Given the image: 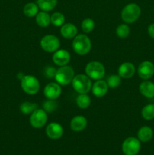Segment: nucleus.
Wrapping results in <instances>:
<instances>
[{"label": "nucleus", "mask_w": 154, "mask_h": 155, "mask_svg": "<svg viewBox=\"0 0 154 155\" xmlns=\"http://www.w3.org/2000/svg\"><path fill=\"white\" fill-rule=\"evenodd\" d=\"M85 73L86 75L92 80H102L105 76V68L101 62H89L85 67Z\"/></svg>", "instance_id": "obj_6"}, {"label": "nucleus", "mask_w": 154, "mask_h": 155, "mask_svg": "<svg viewBox=\"0 0 154 155\" xmlns=\"http://www.w3.org/2000/svg\"><path fill=\"white\" fill-rule=\"evenodd\" d=\"M53 62L59 67L66 65L70 61V54L69 51L64 49H59L54 51L52 56Z\"/></svg>", "instance_id": "obj_13"}, {"label": "nucleus", "mask_w": 154, "mask_h": 155, "mask_svg": "<svg viewBox=\"0 0 154 155\" xmlns=\"http://www.w3.org/2000/svg\"><path fill=\"white\" fill-rule=\"evenodd\" d=\"M137 74L142 80H148L154 75V64L149 61H144L139 64Z\"/></svg>", "instance_id": "obj_10"}, {"label": "nucleus", "mask_w": 154, "mask_h": 155, "mask_svg": "<svg viewBox=\"0 0 154 155\" xmlns=\"http://www.w3.org/2000/svg\"><path fill=\"white\" fill-rule=\"evenodd\" d=\"M76 104L79 108H88L91 104V98L87 94H79L76 98Z\"/></svg>", "instance_id": "obj_24"}, {"label": "nucleus", "mask_w": 154, "mask_h": 155, "mask_svg": "<svg viewBox=\"0 0 154 155\" xmlns=\"http://www.w3.org/2000/svg\"><path fill=\"white\" fill-rule=\"evenodd\" d=\"M141 116L146 120L154 119V104H146L142 108Z\"/></svg>", "instance_id": "obj_25"}, {"label": "nucleus", "mask_w": 154, "mask_h": 155, "mask_svg": "<svg viewBox=\"0 0 154 155\" xmlns=\"http://www.w3.org/2000/svg\"><path fill=\"white\" fill-rule=\"evenodd\" d=\"M71 83L74 90L79 94H87L92 87L91 79L84 74H78L75 76Z\"/></svg>", "instance_id": "obj_3"}, {"label": "nucleus", "mask_w": 154, "mask_h": 155, "mask_svg": "<svg viewBox=\"0 0 154 155\" xmlns=\"http://www.w3.org/2000/svg\"><path fill=\"white\" fill-rule=\"evenodd\" d=\"M139 91L142 95L148 98H152L154 97V83L145 80L142 82L139 86Z\"/></svg>", "instance_id": "obj_18"}, {"label": "nucleus", "mask_w": 154, "mask_h": 155, "mask_svg": "<svg viewBox=\"0 0 154 155\" xmlns=\"http://www.w3.org/2000/svg\"><path fill=\"white\" fill-rule=\"evenodd\" d=\"M122 150L125 155H137L140 150V140L134 137L127 138L122 143Z\"/></svg>", "instance_id": "obj_7"}, {"label": "nucleus", "mask_w": 154, "mask_h": 155, "mask_svg": "<svg viewBox=\"0 0 154 155\" xmlns=\"http://www.w3.org/2000/svg\"><path fill=\"white\" fill-rule=\"evenodd\" d=\"M39 8L37 4L34 2H29L24 5L23 12L24 15L28 18H33L39 13Z\"/></svg>", "instance_id": "obj_21"}, {"label": "nucleus", "mask_w": 154, "mask_h": 155, "mask_svg": "<svg viewBox=\"0 0 154 155\" xmlns=\"http://www.w3.org/2000/svg\"><path fill=\"white\" fill-rule=\"evenodd\" d=\"M48 120L47 112L44 109L37 108L30 115V123L33 128L39 129L43 127Z\"/></svg>", "instance_id": "obj_9"}, {"label": "nucleus", "mask_w": 154, "mask_h": 155, "mask_svg": "<svg viewBox=\"0 0 154 155\" xmlns=\"http://www.w3.org/2000/svg\"><path fill=\"white\" fill-rule=\"evenodd\" d=\"M91 90L94 95L98 98H101V97H104L108 92V85H107V82L104 80H97L92 85Z\"/></svg>", "instance_id": "obj_15"}, {"label": "nucleus", "mask_w": 154, "mask_h": 155, "mask_svg": "<svg viewBox=\"0 0 154 155\" xmlns=\"http://www.w3.org/2000/svg\"><path fill=\"white\" fill-rule=\"evenodd\" d=\"M51 23L55 27H60L65 23V17L60 12H54L51 16Z\"/></svg>", "instance_id": "obj_26"}, {"label": "nucleus", "mask_w": 154, "mask_h": 155, "mask_svg": "<svg viewBox=\"0 0 154 155\" xmlns=\"http://www.w3.org/2000/svg\"><path fill=\"white\" fill-rule=\"evenodd\" d=\"M118 73L121 78L130 79L135 74V67L132 63L125 62L119 66Z\"/></svg>", "instance_id": "obj_14"}, {"label": "nucleus", "mask_w": 154, "mask_h": 155, "mask_svg": "<svg viewBox=\"0 0 154 155\" xmlns=\"http://www.w3.org/2000/svg\"><path fill=\"white\" fill-rule=\"evenodd\" d=\"M129 34L130 28L127 24H120V25L118 26L117 28H116V35H117L118 37L124 39V38L128 37Z\"/></svg>", "instance_id": "obj_28"}, {"label": "nucleus", "mask_w": 154, "mask_h": 155, "mask_svg": "<svg viewBox=\"0 0 154 155\" xmlns=\"http://www.w3.org/2000/svg\"><path fill=\"white\" fill-rule=\"evenodd\" d=\"M61 94V87L57 83H50L44 89V95L48 99L55 100Z\"/></svg>", "instance_id": "obj_11"}, {"label": "nucleus", "mask_w": 154, "mask_h": 155, "mask_svg": "<svg viewBox=\"0 0 154 155\" xmlns=\"http://www.w3.org/2000/svg\"><path fill=\"white\" fill-rule=\"evenodd\" d=\"M57 70L51 66H48L44 70V75L48 79H52L53 77H55Z\"/></svg>", "instance_id": "obj_31"}, {"label": "nucleus", "mask_w": 154, "mask_h": 155, "mask_svg": "<svg viewBox=\"0 0 154 155\" xmlns=\"http://www.w3.org/2000/svg\"><path fill=\"white\" fill-rule=\"evenodd\" d=\"M95 23L91 18H85L82 21L81 24L82 30L84 33H89L95 29Z\"/></svg>", "instance_id": "obj_27"}, {"label": "nucleus", "mask_w": 154, "mask_h": 155, "mask_svg": "<svg viewBox=\"0 0 154 155\" xmlns=\"http://www.w3.org/2000/svg\"><path fill=\"white\" fill-rule=\"evenodd\" d=\"M147 32L149 36L152 39H154V23L149 24L147 29Z\"/></svg>", "instance_id": "obj_32"}, {"label": "nucleus", "mask_w": 154, "mask_h": 155, "mask_svg": "<svg viewBox=\"0 0 154 155\" xmlns=\"http://www.w3.org/2000/svg\"><path fill=\"white\" fill-rule=\"evenodd\" d=\"M21 86L23 91L29 95H35L40 88V84L36 77L32 75L23 76L21 78Z\"/></svg>", "instance_id": "obj_5"}, {"label": "nucleus", "mask_w": 154, "mask_h": 155, "mask_svg": "<svg viewBox=\"0 0 154 155\" xmlns=\"http://www.w3.org/2000/svg\"><path fill=\"white\" fill-rule=\"evenodd\" d=\"M87 119L83 116H75L71 120L70 128L74 132H81L87 126Z\"/></svg>", "instance_id": "obj_17"}, {"label": "nucleus", "mask_w": 154, "mask_h": 155, "mask_svg": "<svg viewBox=\"0 0 154 155\" xmlns=\"http://www.w3.org/2000/svg\"><path fill=\"white\" fill-rule=\"evenodd\" d=\"M60 45V40L54 35H46L40 41L41 48L47 52H54L58 50Z\"/></svg>", "instance_id": "obj_8"}, {"label": "nucleus", "mask_w": 154, "mask_h": 155, "mask_svg": "<svg viewBox=\"0 0 154 155\" xmlns=\"http://www.w3.org/2000/svg\"><path fill=\"white\" fill-rule=\"evenodd\" d=\"M72 48L77 54L85 55L91 48V39L85 34L77 35L72 41Z\"/></svg>", "instance_id": "obj_1"}, {"label": "nucleus", "mask_w": 154, "mask_h": 155, "mask_svg": "<svg viewBox=\"0 0 154 155\" xmlns=\"http://www.w3.org/2000/svg\"><path fill=\"white\" fill-rule=\"evenodd\" d=\"M43 109L47 112V113H51V112L54 111L57 107V104L54 100H50L48 99V101H45L43 103Z\"/></svg>", "instance_id": "obj_30"}, {"label": "nucleus", "mask_w": 154, "mask_h": 155, "mask_svg": "<svg viewBox=\"0 0 154 155\" xmlns=\"http://www.w3.org/2000/svg\"><path fill=\"white\" fill-rule=\"evenodd\" d=\"M57 0H37L39 8L44 12H50L57 5Z\"/></svg>", "instance_id": "obj_22"}, {"label": "nucleus", "mask_w": 154, "mask_h": 155, "mask_svg": "<svg viewBox=\"0 0 154 155\" xmlns=\"http://www.w3.org/2000/svg\"><path fill=\"white\" fill-rule=\"evenodd\" d=\"M38 108V104L36 103H32L30 101H24L21 103L20 106V110L22 114L25 115L31 114L34 110Z\"/></svg>", "instance_id": "obj_23"}, {"label": "nucleus", "mask_w": 154, "mask_h": 155, "mask_svg": "<svg viewBox=\"0 0 154 155\" xmlns=\"http://www.w3.org/2000/svg\"><path fill=\"white\" fill-rule=\"evenodd\" d=\"M108 87L114 89L118 87L121 83V77L119 75H111L108 77L107 82Z\"/></svg>", "instance_id": "obj_29"}, {"label": "nucleus", "mask_w": 154, "mask_h": 155, "mask_svg": "<svg viewBox=\"0 0 154 155\" xmlns=\"http://www.w3.org/2000/svg\"><path fill=\"white\" fill-rule=\"evenodd\" d=\"M77 33H78L77 27L71 23L64 24L62 25L61 29H60V33L62 36L67 39L75 38L77 36Z\"/></svg>", "instance_id": "obj_16"}, {"label": "nucleus", "mask_w": 154, "mask_h": 155, "mask_svg": "<svg viewBox=\"0 0 154 155\" xmlns=\"http://www.w3.org/2000/svg\"><path fill=\"white\" fill-rule=\"evenodd\" d=\"M36 24L41 27H46L51 24V16L47 12H39L36 16Z\"/></svg>", "instance_id": "obj_20"}, {"label": "nucleus", "mask_w": 154, "mask_h": 155, "mask_svg": "<svg viewBox=\"0 0 154 155\" xmlns=\"http://www.w3.org/2000/svg\"><path fill=\"white\" fill-rule=\"evenodd\" d=\"M46 135L51 139H59L63 134V129L58 123H51L46 127Z\"/></svg>", "instance_id": "obj_12"}, {"label": "nucleus", "mask_w": 154, "mask_h": 155, "mask_svg": "<svg viewBox=\"0 0 154 155\" xmlns=\"http://www.w3.org/2000/svg\"><path fill=\"white\" fill-rule=\"evenodd\" d=\"M141 10L136 3H129L123 8L121 13L122 21L127 24H132L140 18Z\"/></svg>", "instance_id": "obj_2"}, {"label": "nucleus", "mask_w": 154, "mask_h": 155, "mask_svg": "<svg viewBox=\"0 0 154 155\" xmlns=\"http://www.w3.org/2000/svg\"><path fill=\"white\" fill-rule=\"evenodd\" d=\"M74 77H75V72L73 68H71L70 66L64 65L60 67V68L57 70L54 78L58 84L61 86H67L72 83Z\"/></svg>", "instance_id": "obj_4"}, {"label": "nucleus", "mask_w": 154, "mask_h": 155, "mask_svg": "<svg viewBox=\"0 0 154 155\" xmlns=\"http://www.w3.org/2000/svg\"><path fill=\"white\" fill-rule=\"evenodd\" d=\"M153 136V131L152 129L147 126L140 127L137 132V139L142 142H147L152 139Z\"/></svg>", "instance_id": "obj_19"}]
</instances>
